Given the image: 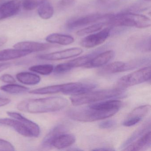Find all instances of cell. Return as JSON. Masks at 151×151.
Returning a JSON list of instances; mask_svg holds the SVG:
<instances>
[{"instance_id":"5bb4252c","label":"cell","mask_w":151,"mask_h":151,"mask_svg":"<svg viewBox=\"0 0 151 151\" xmlns=\"http://www.w3.org/2000/svg\"><path fill=\"white\" fill-rule=\"evenodd\" d=\"M68 127L63 124H60L54 127L45 137L41 143V146L44 148L52 147L54 140L58 136L68 131Z\"/></svg>"},{"instance_id":"f35d334b","label":"cell","mask_w":151,"mask_h":151,"mask_svg":"<svg viewBox=\"0 0 151 151\" xmlns=\"http://www.w3.org/2000/svg\"><path fill=\"white\" fill-rule=\"evenodd\" d=\"M12 64L9 63H0V72L8 68L11 66Z\"/></svg>"},{"instance_id":"603a6c76","label":"cell","mask_w":151,"mask_h":151,"mask_svg":"<svg viewBox=\"0 0 151 151\" xmlns=\"http://www.w3.org/2000/svg\"><path fill=\"white\" fill-rule=\"evenodd\" d=\"M122 106L121 101L116 100H110L106 101L93 103L89 105V106L96 109L102 110H113L118 109L119 110Z\"/></svg>"},{"instance_id":"f546056e","label":"cell","mask_w":151,"mask_h":151,"mask_svg":"<svg viewBox=\"0 0 151 151\" xmlns=\"http://www.w3.org/2000/svg\"><path fill=\"white\" fill-rule=\"evenodd\" d=\"M44 1L45 0H23V7L27 11H31L38 8Z\"/></svg>"},{"instance_id":"cb8c5ba5","label":"cell","mask_w":151,"mask_h":151,"mask_svg":"<svg viewBox=\"0 0 151 151\" xmlns=\"http://www.w3.org/2000/svg\"><path fill=\"white\" fill-rule=\"evenodd\" d=\"M16 78L20 83L28 85L37 84L41 80V78L39 76L29 72H22L17 73Z\"/></svg>"},{"instance_id":"83f0119b","label":"cell","mask_w":151,"mask_h":151,"mask_svg":"<svg viewBox=\"0 0 151 151\" xmlns=\"http://www.w3.org/2000/svg\"><path fill=\"white\" fill-rule=\"evenodd\" d=\"M0 90L10 94H21L29 91V88L25 86L14 83L2 86L0 87Z\"/></svg>"},{"instance_id":"ba28073f","label":"cell","mask_w":151,"mask_h":151,"mask_svg":"<svg viewBox=\"0 0 151 151\" xmlns=\"http://www.w3.org/2000/svg\"><path fill=\"white\" fill-rule=\"evenodd\" d=\"M83 52L82 48L73 47L59 52L41 55L38 56V58L46 60H60L76 57L81 55Z\"/></svg>"},{"instance_id":"484cf974","label":"cell","mask_w":151,"mask_h":151,"mask_svg":"<svg viewBox=\"0 0 151 151\" xmlns=\"http://www.w3.org/2000/svg\"><path fill=\"white\" fill-rule=\"evenodd\" d=\"M96 55L97 53L96 52L92 53L71 60L66 63L71 70L73 68L84 67Z\"/></svg>"},{"instance_id":"7402d4cb","label":"cell","mask_w":151,"mask_h":151,"mask_svg":"<svg viewBox=\"0 0 151 151\" xmlns=\"http://www.w3.org/2000/svg\"><path fill=\"white\" fill-rule=\"evenodd\" d=\"M46 40L51 44H58L61 45H68L74 42V37L70 35L59 33H52L48 35Z\"/></svg>"},{"instance_id":"e575fe53","label":"cell","mask_w":151,"mask_h":151,"mask_svg":"<svg viewBox=\"0 0 151 151\" xmlns=\"http://www.w3.org/2000/svg\"><path fill=\"white\" fill-rule=\"evenodd\" d=\"M116 122L113 120H108L101 122L99 124V127L101 129H109L115 126Z\"/></svg>"},{"instance_id":"44dd1931","label":"cell","mask_w":151,"mask_h":151,"mask_svg":"<svg viewBox=\"0 0 151 151\" xmlns=\"http://www.w3.org/2000/svg\"><path fill=\"white\" fill-rule=\"evenodd\" d=\"M31 53L29 51L16 49H8L0 51V61L9 60L24 57Z\"/></svg>"},{"instance_id":"9c48e42d","label":"cell","mask_w":151,"mask_h":151,"mask_svg":"<svg viewBox=\"0 0 151 151\" xmlns=\"http://www.w3.org/2000/svg\"><path fill=\"white\" fill-rule=\"evenodd\" d=\"M150 108V105H146L134 109L123 122V125L125 127H131L137 124L148 114Z\"/></svg>"},{"instance_id":"836d02e7","label":"cell","mask_w":151,"mask_h":151,"mask_svg":"<svg viewBox=\"0 0 151 151\" xmlns=\"http://www.w3.org/2000/svg\"><path fill=\"white\" fill-rule=\"evenodd\" d=\"M145 4V3L140 2L135 4L129 8L128 12L135 13V12L146 10L148 8V6Z\"/></svg>"},{"instance_id":"8fae6325","label":"cell","mask_w":151,"mask_h":151,"mask_svg":"<svg viewBox=\"0 0 151 151\" xmlns=\"http://www.w3.org/2000/svg\"><path fill=\"white\" fill-rule=\"evenodd\" d=\"M19 0H11L0 6V21L17 14L21 8Z\"/></svg>"},{"instance_id":"4fadbf2b","label":"cell","mask_w":151,"mask_h":151,"mask_svg":"<svg viewBox=\"0 0 151 151\" xmlns=\"http://www.w3.org/2000/svg\"><path fill=\"white\" fill-rule=\"evenodd\" d=\"M115 55V52L113 50H109L94 56L86 65L84 66L87 68L102 67L109 62Z\"/></svg>"},{"instance_id":"52a82bcc","label":"cell","mask_w":151,"mask_h":151,"mask_svg":"<svg viewBox=\"0 0 151 151\" xmlns=\"http://www.w3.org/2000/svg\"><path fill=\"white\" fill-rule=\"evenodd\" d=\"M112 28L108 26L98 32L88 35L82 39L80 45L86 48H93L101 45L110 36Z\"/></svg>"},{"instance_id":"f1b7e54d","label":"cell","mask_w":151,"mask_h":151,"mask_svg":"<svg viewBox=\"0 0 151 151\" xmlns=\"http://www.w3.org/2000/svg\"><path fill=\"white\" fill-rule=\"evenodd\" d=\"M53 65L52 64H46L35 65L32 66L29 68L30 71L44 76L50 75L53 71Z\"/></svg>"},{"instance_id":"60d3db41","label":"cell","mask_w":151,"mask_h":151,"mask_svg":"<svg viewBox=\"0 0 151 151\" xmlns=\"http://www.w3.org/2000/svg\"><path fill=\"white\" fill-rule=\"evenodd\" d=\"M114 150L112 148L109 147H99V148H95L93 149L92 151H113Z\"/></svg>"},{"instance_id":"ab89813d","label":"cell","mask_w":151,"mask_h":151,"mask_svg":"<svg viewBox=\"0 0 151 151\" xmlns=\"http://www.w3.org/2000/svg\"><path fill=\"white\" fill-rule=\"evenodd\" d=\"M7 40V38L6 37H0V47L5 45L6 43Z\"/></svg>"},{"instance_id":"d4e9b609","label":"cell","mask_w":151,"mask_h":151,"mask_svg":"<svg viewBox=\"0 0 151 151\" xmlns=\"http://www.w3.org/2000/svg\"><path fill=\"white\" fill-rule=\"evenodd\" d=\"M53 7L48 0H45L38 8V14L41 18L45 20L50 19L54 14Z\"/></svg>"},{"instance_id":"8d00e7d4","label":"cell","mask_w":151,"mask_h":151,"mask_svg":"<svg viewBox=\"0 0 151 151\" xmlns=\"http://www.w3.org/2000/svg\"><path fill=\"white\" fill-rule=\"evenodd\" d=\"M76 2V0H60L59 1V6L62 8H66L71 6Z\"/></svg>"},{"instance_id":"7a4b0ae2","label":"cell","mask_w":151,"mask_h":151,"mask_svg":"<svg viewBox=\"0 0 151 151\" xmlns=\"http://www.w3.org/2000/svg\"><path fill=\"white\" fill-rule=\"evenodd\" d=\"M109 27H130L145 29L151 25L150 18L143 15L126 12L116 15L110 14L106 21Z\"/></svg>"},{"instance_id":"ffe728a7","label":"cell","mask_w":151,"mask_h":151,"mask_svg":"<svg viewBox=\"0 0 151 151\" xmlns=\"http://www.w3.org/2000/svg\"><path fill=\"white\" fill-rule=\"evenodd\" d=\"M151 129V120L148 119L145 123L143 124L139 128H138L122 144L121 148H123L127 147L130 144L135 141V140L142 137L145 133L150 131Z\"/></svg>"},{"instance_id":"7c38bea8","label":"cell","mask_w":151,"mask_h":151,"mask_svg":"<svg viewBox=\"0 0 151 151\" xmlns=\"http://www.w3.org/2000/svg\"><path fill=\"white\" fill-rule=\"evenodd\" d=\"M0 125L9 126L14 129L19 134L26 137H32L31 132L28 128L19 120L14 118H0Z\"/></svg>"},{"instance_id":"30bf717a","label":"cell","mask_w":151,"mask_h":151,"mask_svg":"<svg viewBox=\"0 0 151 151\" xmlns=\"http://www.w3.org/2000/svg\"><path fill=\"white\" fill-rule=\"evenodd\" d=\"M57 46L51 43H42L33 41H23L19 42L14 46V47L19 50L33 52H42L51 48L56 47Z\"/></svg>"},{"instance_id":"5b68a950","label":"cell","mask_w":151,"mask_h":151,"mask_svg":"<svg viewBox=\"0 0 151 151\" xmlns=\"http://www.w3.org/2000/svg\"><path fill=\"white\" fill-rule=\"evenodd\" d=\"M151 67H145L122 77L116 83L117 88L125 89L150 80Z\"/></svg>"},{"instance_id":"d590c367","label":"cell","mask_w":151,"mask_h":151,"mask_svg":"<svg viewBox=\"0 0 151 151\" xmlns=\"http://www.w3.org/2000/svg\"><path fill=\"white\" fill-rule=\"evenodd\" d=\"M0 80L7 83H14L16 82L15 79L14 77L9 74H4L0 77Z\"/></svg>"},{"instance_id":"4dcf8cb0","label":"cell","mask_w":151,"mask_h":151,"mask_svg":"<svg viewBox=\"0 0 151 151\" xmlns=\"http://www.w3.org/2000/svg\"><path fill=\"white\" fill-rule=\"evenodd\" d=\"M150 38L149 39H143L141 40L137 45V48L140 51L142 52H150L151 50V46H150Z\"/></svg>"},{"instance_id":"e0dca14e","label":"cell","mask_w":151,"mask_h":151,"mask_svg":"<svg viewBox=\"0 0 151 151\" xmlns=\"http://www.w3.org/2000/svg\"><path fill=\"white\" fill-rule=\"evenodd\" d=\"M125 63L116 61L103 66L97 71L100 76H105L125 71Z\"/></svg>"},{"instance_id":"d6a6232c","label":"cell","mask_w":151,"mask_h":151,"mask_svg":"<svg viewBox=\"0 0 151 151\" xmlns=\"http://www.w3.org/2000/svg\"><path fill=\"white\" fill-rule=\"evenodd\" d=\"M0 151H15L14 147L9 141L0 139Z\"/></svg>"},{"instance_id":"4316f807","label":"cell","mask_w":151,"mask_h":151,"mask_svg":"<svg viewBox=\"0 0 151 151\" xmlns=\"http://www.w3.org/2000/svg\"><path fill=\"white\" fill-rule=\"evenodd\" d=\"M105 26H106V22H105L96 23L78 31L76 32V35L79 37L90 35L101 30Z\"/></svg>"},{"instance_id":"9a60e30c","label":"cell","mask_w":151,"mask_h":151,"mask_svg":"<svg viewBox=\"0 0 151 151\" xmlns=\"http://www.w3.org/2000/svg\"><path fill=\"white\" fill-rule=\"evenodd\" d=\"M151 132L149 131L123 149V151H140L147 149L151 147Z\"/></svg>"},{"instance_id":"6da1fadb","label":"cell","mask_w":151,"mask_h":151,"mask_svg":"<svg viewBox=\"0 0 151 151\" xmlns=\"http://www.w3.org/2000/svg\"><path fill=\"white\" fill-rule=\"evenodd\" d=\"M68 104L67 99L55 96L24 100L18 103L17 108L22 112L41 114L60 111L66 107Z\"/></svg>"},{"instance_id":"d6986e66","label":"cell","mask_w":151,"mask_h":151,"mask_svg":"<svg viewBox=\"0 0 151 151\" xmlns=\"http://www.w3.org/2000/svg\"><path fill=\"white\" fill-rule=\"evenodd\" d=\"M68 85V83H65L50 86L32 90L29 93L34 94H53L58 93H62L64 94L67 91Z\"/></svg>"},{"instance_id":"8992f818","label":"cell","mask_w":151,"mask_h":151,"mask_svg":"<svg viewBox=\"0 0 151 151\" xmlns=\"http://www.w3.org/2000/svg\"><path fill=\"white\" fill-rule=\"evenodd\" d=\"M109 15L94 14L83 16L70 20L67 23L66 26L70 30L80 29L101 21L105 22L108 18Z\"/></svg>"},{"instance_id":"74e56055","label":"cell","mask_w":151,"mask_h":151,"mask_svg":"<svg viewBox=\"0 0 151 151\" xmlns=\"http://www.w3.org/2000/svg\"><path fill=\"white\" fill-rule=\"evenodd\" d=\"M10 99L6 98H0V107L4 106L10 103Z\"/></svg>"},{"instance_id":"b9f144b4","label":"cell","mask_w":151,"mask_h":151,"mask_svg":"<svg viewBox=\"0 0 151 151\" xmlns=\"http://www.w3.org/2000/svg\"><path fill=\"white\" fill-rule=\"evenodd\" d=\"M144 1H151V0H144Z\"/></svg>"},{"instance_id":"3957f363","label":"cell","mask_w":151,"mask_h":151,"mask_svg":"<svg viewBox=\"0 0 151 151\" xmlns=\"http://www.w3.org/2000/svg\"><path fill=\"white\" fill-rule=\"evenodd\" d=\"M124 89L116 88L105 89L100 91L88 92L79 95H74L70 98L72 105L79 106L102 101L104 100L114 98H122L125 96Z\"/></svg>"},{"instance_id":"1f68e13d","label":"cell","mask_w":151,"mask_h":151,"mask_svg":"<svg viewBox=\"0 0 151 151\" xmlns=\"http://www.w3.org/2000/svg\"><path fill=\"white\" fill-rule=\"evenodd\" d=\"M70 70L67 63H65L57 65L54 68L53 72L56 74H63L68 72Z\"/></svg>"},{"instance_id":"ac0fdd59","label":"cell","mask_w":151,"mask_h":151,"mask_svg":"<svg viewBox=\"0 0 151 151\" xmlns=\"http://www.w3.org/2000/svg\"><path fill=\"white\" fill-rule=\"evenodd\" d=\"M76 140V137L73 134L65 132L58 136L54 140L52 146L57 149H63L70 146Z\"/></svg>"},{"instance_id":"277c9868","label":"cell","mask_w":151,"mask_h":151,"mask_svg":"<svg viewBox=\"0 0 151 151\" xmlns=\"http://www.w3.org/2000/svg\"><path fill=\"white\" fill-rule=\"evenodd\" d=\"M118 109L102 110L88 107L72 108L68 111V116L78 122H93L106 119L116 114Z\"/></svg>"},{"instance_id":"2e32d148","label":"cell","mask_w":151,"mask_h":151,"mask_svg":"<svg viewBox=\"0 0 151 151\" xmlns=\"http://www.w3.org/2000/svg\"><path fill=\"white\" fill-rule=\"evenodd\" d=\"M7 114L12 118L17 119L22 122L30 131L32 137H37L40 134V128L36 123L29 120L21 114L14 112H7Z\"/></svg>"}]
</instances>
